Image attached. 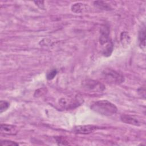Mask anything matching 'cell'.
Returning <instances> with one entry per match:
<instances>
[{
  "instance_id": "6da1fadb",
  "label": "cell",
  "mask_w": 146,
  "mask_h": 146,
  "mask_svg": "<svg viewBox=\"0 0 146 146\" xmlns=\"http://www.w3.org/2000/svg\"><path fill=\"white\" fill-rule=\"evenodd\" d=\"M91 109L94 112L105 116H111L116 113V106L107 100H100L92 103Z\"/></svg>"
},
{
  "instance_id": "7a4b0ae2",
  "label": "cell",
  "mask_w": 146,
  "mask_h": 146,
  "mask_svg": "<svg viewBox=\"0 0 146 146\" xmlns=\"http://www.w3.org/2000/svg\"><path fill=\"white\" fill-rule=\"evenodd\" d=\"M102 76L104 80L112 84H120L124 82V77L117 71L110 68H107L102 72Z\"/></svg>"
},
{
  "instance_id": "3957f363",
  "label": "cell",
  "mask_w": 146,
  "mask_h": 146,
  "mask_svg": "<svg viewBox=\"0 0 146 146\" xmlns=\"http://www.w3.org/2000/svg\"><path fill=\"white\" fill-rule=\"evenodd\" d=\"M83 102V99L79 96L71 98H63L59 100V103L60 107L66 110L74 109L80 106Z\"/></svg>"
},
{
  "instance_id": "277c9868",
  "label": "cell",
  "mask_w": 146,
  "mask_h": 146,
  "mask_svg": "<svg viewBox=\"0 0 146 146\" xmlns=\"http://www.w3.org/2000/svg\"><path fill=\"white\" fill-rule=\"evenodd\" d=\"M82 87L88 92H101L105 90V86L100 82L93 79H85L82 83Z\"/></svg>"
},
{
  "instance_id": "5b68a950",
  "label": "cell",
  "mask_w": 146,
  "mask_h": 146,
  "mask_svg": "<svg viewBox=\"0 0 146 146\" xmlns=\"http://www.w3.org/2000/svg\"><path fill=\"white\" fill-rule=\"evenodd\" d=\"M98 128V127L93 125H78L73 128V131L78 134H89L96 131Z\"/></svg>"
},
{
  "instance_id": "8992f818",
  "label": "cell",
  "mask_w": 146,
  "mask_h": 146,
  "mask_svg": "<svg viewBox=\"0 0 146 146\" xmlns=\"http://www.w3.org/2000/svg\"><path fill=\"white\" fill-rule=\"evenodd\" d=\"M110 41L109 27L107 25H104L100 27L99 42L102 46H103Z\"/></svg>"
},
{
  "instance_id": "52a82bcc",
  "label": "cell",
  "mask_w": 146,
  "mask_h": 146,
  "mask_svg": "<svg viewBox=\"0 0 146 146\" xmlns=\"http://www.w3.org/2000/svg\"><path fill=\"white\" fill-rule=\"evenodd\" d=\"M0 132L2 134L8 135H15L18 132V128L17 126L11 124H2L1 125Z\"/></svg>"
},
{
  "instance_id": "ba28073f",
  "label": "cell",
  "mask_w": 146,
  "mask_h": 146,
  "mask_svg": "<svg viewBox=\"0 0 146 146\" xmlns=\"http://www.w3.org/2000/svg\"><path fill=\"white\" fill-rule=\"evenodd\" d=\"M120 119L123 123L126 124H129L136 126H139L141 125L140 122L137 119V117L132 115L123 114L120 116Z\"/></svg>"
},
{
  "instance_id": "9c48e42d",
  "label": "cell",
  "mask_w": 146,
  "mask_h": 146,
  "mask_svg": "<svg viewBox=\"0 0 146 146\" xmlns=\"http://www.w3.org/2000/svg\"><path fill=\"white\" fill-rule=\"evenodd\" d=\"M88 6L86 4L82 3H76L72 5L71 10L75 13H82L88 9Z\"/></svg>"
},
{
  "instance_id": "30bf717a",
  "label": "cell",
  "mask_w": 146,
  "mask_h": 146,
  "mask_svg": "<svg viewBox=\"0 0 146 146\" xmlns=\"http://www.w3.org/2000/svg\"><path fill=\"white\" fill-rule=\"evenodd\" d=\"M139 42L140 48L144 50L145 47V29L144 25L140 29L139 31Z\"/></svg>"
},
{
  "instance_id": "8fae6325",
  "label": "cell",
  "mask_w": 146,
  "mask_h": 146,
  "mask_svg": "<svg viewBox=\"0 0 146 146\" xmlns=\"http://www.w3.org/2000/svg\"><path fill=\"white\" fill-rule=\"evenodd\" d=\"M102 46H103V49H102L103 55L106 57L110 56L111 55L113 49V46L112 41L109 42L108 43H106V44Z\"/></svg>"
},
{
  "instance_id": "7c38bea8",
  "label": "cell",
  "mask_w": 146,
  "mask_h": 146,
  "mask_svg": "<svg viewBox=\"0 0 146 146\" xmlns=\"http://www.w3.org/2000/svg\"><path fill=\"white\" fill-rule=\"evenodd\" d=\"M120 41L123 46H127L130 43V37L126 31L122 32L120 35Z\"/></svg>"
},
{
  "instance_id": "4fadbf2b",
  "label": "cell",
  "mask_w": 146,
  "mask_h": 146,
  "mask_svg": "<svg viewBox=\"0 0 146 146\" xmlns=\"http://www.w3.org/2000/svg\"><path fill=\"white\" fill-rule=\"evenodd\" d=\"M94 3L95 6L100 9L105 10H110L111 9V6L103 1H95Z\"/></svg>"
},
{
  "instance_id": "5bb4252c",
  "label": "cell",
  "mask_w": 146,
  "mask_h": 146,
  "mask_svg": "<svg viewBox=\"0 0 146 146\" xmlns=\"http://www.w3.org/2000/svg\"><path fill=\"white\" fill-rule=\"evenodd\" d=\"M10 106V103L5 100H1L0 102V113H2L3 112L6 111Z\"/></svg>"
},
{
  "instance_id": "9a60e30c",
  "label": "cell",
  "mask_w": 146,
  "mask_h": 146,
  "mask_svg": "<svg viewBox=\"0 0 146 146\" xmlns=\"http://www.w3.org/2000/svg\"><path fill=\"white\" fill-rule=\"evenodd\" d=\"M57 74V71L55 69H52L51 71H48L46 74V78L48 80H52L54 78Z\"/></svg>"
},
{
  "instance_id": "2e32d148",
  "label": "cell",
  "mask_w": 146,
  "mask_h": 146,
  "mask_svg": "<svg viewBox=\"0 0 146 146\" xmlns=\"http://www.w3.org/2000/svg\"><path fill=\"white\" fill-rule=\"evenodd\" d=\"M1 145H18L19 144L11 140H1Z\"/></svg>"
},
{
  "instance_id": "e0dca14e",
  "label": "cell",
  "mask_w": 146,
  "mask_h": 146,
  "mask_svg": "<svg viewBox=\"0 0 146 146\" xmlns=\"http://www.w3.org/2000/svg\"><path fill=\"white\" fill-rule=\"evenodd\" d=\"M56 140L58 145H68V144L65 143L67 141L63 137H58L56 138Z\"/></svg>"
},
{
  "instance_id": "ac0fdd59",
  "label": "cell",
  "mask_w": 146,
  "mask_h": 146,
  "mask_svg": "<svg viewBox=\"0 0 146 146\" xmlns=\"http://www.w3.org/2000/svg\"><path fill=\"white\" fill-rule=\"evenodd\" d=\"M137 91H138L139 94L141 96H143V97L145 98V87H144V86H143V87H141L140 88H139L138 89Z\"/></svg>"
},
{
  "instance_id": "d6986e66",
  "label": "cell",
  "mask_w": 146,
  "mask_h": 146,
  "mask_svg": "<svg viewBox=\"0 0 146 146\" xmlns=\"http://www.w3.org/2000/svg\"><path fill=\"white\" fill-rule=\"evenodd\" d=\"M34 3L37 5L41 9H43L44 7V1H34Z\"/></svg>"
}]
</instances>
